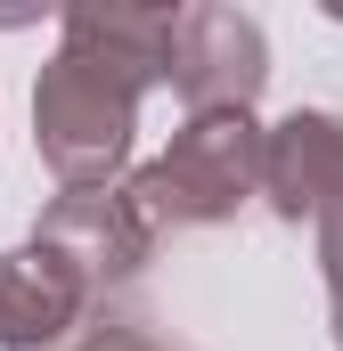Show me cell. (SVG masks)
<instances>
[{
	"instance_id": "8992f818",
	"label": "cell",
	"mask_w": 343,
	"mask_h": 351,
	"mask_svg": "<svg viewBox=\"0 0 343 351\" xmlns=\"http://www.w3.org/2000/svg\"><path fill=\"white\" fill-rule=\"evenodd\" d=\"M90 294L98 286L49 245L0 254V351H58L74 327H90Z\"/></svg>"
},
{
	"instance_id": "3957f363",
	"label": "cell",
	"mask_w": 343,
	"mask_h": 351,
	"mask_svg": "<svg viewBox=\"0 0 343 351\" xmlns=\"http://www.w3.org/2000/svg\"><path fill=\"white\" fill-rule=\"evenodd\" d=\"M270 82V41L246 8H180V49H172V90L188 114H254Z\"/></svg>"
},
{
	"instance_id": "52a82bcc",
	"label": "cell",
	"mask_w": 343,
	"mask_h": 351,
	"mask_svg": "<svg viewBox=\"0 0 343 351\" xmlns=\"http://www.w3.org/2000/svg\"><path fill=\"white\" fill-rule=\"evenodd\" d=\"M74 351H172L147 319H131V311H106V319H90V335Z\"/></svg>"
},
{
	"instance_id": "7a4b0ae2",
	"label": "cell",
	"mask_w": 343,
	"mask_h": 351,
	"mask_svg": "<svg viewBox=\"0 0 343 351\" xmlns=\"http://www.w3.org/2000/svg\"><path fill=\"white\" fill-rule=\"evenodd\" d=\"M261 147H270V131L254 114H188L164 156L131 172V196L156 221V237L237 221L246 196H261Z\"/></svg>"
},
{
	"instance_id": "6da1fadb",
	"label": "cell",
	"mask_w": 343,
	"mask_h": 351,
	"mask_svg": "<svg viewBox=\"0 0 343 351\" xmlns=\"http://www.w3.org/2000/svg\"><path fill=\"white\" fill-rule=\"evenodd\" d=\"M180 8H66V41L33 82V147L66 188H123L139 98L172 82Z\"/></svg>"
},
{
	"instance_id": "ba28073f",
	"label": "cell",
	"mask_w": 343,
	"mask_h": 351,
	"mask_svg": "<svg viewBox=\"0 0 343 351\" xmlns=\"http://www.w3.org/2000/svg\"><path fill=\"white\" fill-rule=\"evenodd\" d=\"M319 269H327V302H335V351H343V213L319 221Z\"/></svg>"
},
{
	"instance_id": "5b68a950",
	"label": "cell",
	"mask_w": 343,
	"mask_h": 351,
	"mask_svg": "<svg viewBox=\"0 0 343 351\" xmlns=\"http://www.w3.org/2000/svg\"><path fill=\"white\" fill-rule=\"evenodd\" d=\"M261 196H270L278 221H327V213H343V114L294 106L286 123H270Z\"/></svg>"
},
{
	"instance_id": "277c9868",
	"label": "cell",
	"mask_w": 343,
	"mask_h": 351,
	"mask_svg": "<svg viewBox=\"0 0 343 351\" xmlns=\"http://www.w3.org/2000/svg\"><path fill=\"white\" fill-rule=\"evenodd\" d=\"M33 245L66 254L90 286H123V278H139L147 254H156V221L139 213L131 180H123V188H66V196L41 204Z\"/></svg>"
}]
</instances>
